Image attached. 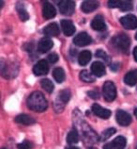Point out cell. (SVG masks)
Masks as SVG:
<instances>
[{
    "instance_id": "6da1fadb",
    "label": "cell",
    "mask_w": 137,
    "mask_h": 149,
    "mask_svg": "<svg viewBox=\"0 0 137 149\" xmlns=\"http://www.w3.org/2000/svg\"><path fill=\"white\" fill-rule=\"evenodd\" d=\"M27 107H28L31 111H37V112H41L44 111L48 107V103L47 100L45 99L44 95H42L41 92H33L29 97L27 98L26 101Z\"/></svg>"
},
{
    "instance_id": "7a4b0ae2",
    "label": "cell",
    "mask_w": 137,
    "mask_h": 149,
    "mask_svg": "<svg viewBox=\"0 0 137 149\" xmlns=\"http://www.w3.org/2000/svg\"><path fill=\"white\" fill-rule=\"evenodd\" d=\"M112 44L115 47L124 54L129 52V48L131 46V40L126 34H117L112 39Z\"/></svg>"
},
{
    "instance_id": "3957f363",
    "label": "cell",
    "mask_w": 137,
    "mask_h": 149,
    "mask_svg": "<svg viewBox=\"0 0 137 149\" xmlns=\"http://www.w3.org/2000/svg\"><path fill=\"white\" fill-rule=\"evenodd\" d=\"M103 93L104 99L108 102H112L116 99V88L115 84L112 81H106L103 84Z\"/></svg>"
},
{
    "instance_id": "277c9868",
    "label": "cell",
    "mask_w": 137,
    "mask_h": 149,
    "mask_svg": "<svg viewBox=\"0 0 137 149\" xmlns=\"http://www.w3.org/2000/svg\"><path fill=\"white\" fill-rule=\"evenodd\" d=\"M58 8H59V11L62 14L70 16L74 13L75 2L70 1V0H63V1H60L58 3Z\"/></svg>"
},
{
    "instance_id": "5b68a950",
    "label": "cell",
    "mask_w": 137,
    "mask_h": 149,
    "mask_svg": "<svg viewBox=\"0 0 137 149\" xmlns=\"http://www.w3.org/2000/svg\"><path fill=\"white\" fill-rule=\"evenodd\" d=\"M127 141L123 136H118L112 142L104 144L103 149H124L126 146Z\"/></svg>"
},
{
    "instance_id": "8992f818",
    "label": "cell",
    "mask_w": 137,
    "mask_h": 149,
    "mask_svg": "<svg viewBox=\"0 0 137 149\" xmlns=\"http://www.w3.org/2000/svg\"><path fill=\"white\" fill-rule=\"evenodd\" d=\"M120 23L127 29H135L137 27V18L132 14H127L121 17Z\"/></svg>"
},
{
    "instance_id": "52a82bcc",
    "label": "cell",
    "mask_w": 137,
    "mask_h": 149,
    "mask_svg": "<svg viewBox=\"0 0 137 149\" xmlns=\"http://www.w3.org/2000/svg\"><path fill=\"white\" fill-rule=\"evenodd\" d=\"M74 45L77 46H85L92 42V38L87 32H81L73 39Z\"/></svg>"
},
{
    "instance_id": "ba28073f",
    "label": "cell",
    "mask_w": 137,
    "mask_h": 149,
    "mask_svg": "<svg viewBox=\"0 0 137 149\" xmlns=\"http://www.w3.org/2000/svg\"><path fill=\"white\" fill-rule=\"evenodd\" d=\"M116 122L122 127H127L131 123V117L128 112L118 109L116 113Z\"/></svg>"
},
{
    "instance_id": "9c48e42d",
    "label": "cell",
    "mask_w": 137,
    "mask_h": 149,
    "mask_svg": "<svg viewBox=\"0 0 137 149\" xmlns=\"http://www.w3.org/2000/svg\"><path fill=\"white\" fill-rule=\"evenodd\" d=\"M33 72L36 76H44L49 72V65L45 60H41L34 66Z\"/></svg>"
},
{
    "instance_id": "30bf717a",
    "label": "cell",
    "mask_w": 137,
    "mask_h": 149,
    "mask_svg": "<svg viewBox=\"0 0 137 149\" xmlns=\"http://www.w3.org/2000/svg\"><path fill=\"white\" fill-rule=\"evenodd\" d=\"M92 112L95 115L99 116V117H101V118H103V119H108L112 114L111 111H109V109H107L103 108L99 104H94L92 106Z\"/></svg>"
},
{
    "instance_id": "8fae6325",
    "label": "cell",
    "mask_w": 137,
    "mask_h": 149,
    "mask_svg": "<svg viewBox=\"0 0 137 149\" xmlns=\"http://www.w3.org/2000/svg\"><path fill=\"white\" fill-rule=\"evenodd\" d=\"M53 45H54V42L50 38L48 37L42 38L38 44V50H39V52H41V53H46V52H48L50 49H52Z\"/></svg>"
},
{
    "instance_id": "7c38bea8",
    "label": "cell",
    "mask_w": 137,
    "mask_h": 149,
    "mask_svg": "<svg viewBox=\"0 0 137 149\" xmlns=\"http://www.w3.org/2000/svg\"><path fill=\"white\" fill-rule=\"evenodd\" d=\"M99 2L98 1H94V0H87V1H84L81 5V10L83 13H92V11L96 10L98 8H99Z\"/></svg>"
},
{
    "instance_id": "4fadbf2b",
    "label": "cell",
    "mask_w": 137,
    "mask_h": 149,
    "mask_svg": "<svg viewBox=\"0 0 137 149\" xmlns=\"http://www.w3.org/2000/svg\"><path fill=\"white\" fill-rule=\"evenodd\" d=\"M91 27L94 30L97 31H104L106 29V25H105L104 18L101 15H97L92 20Z\"/></svg>"
},
{
    "instance_id": "5bb4252c",
    "label": "cell",
    "mask_w": 137,
    "mask_h": 149,
    "mask_svg": "<svg viewBox=\"0 0 137 149\" xmlns=\"http://www.w3.org/2000/svg\"><path fill=\"white\" fill-rule=\"evenodd\" d=\"M42 14L45 19H52L56 16V10L54 7L49 2H44L43 8H42Z\"/></svg>"
},
{
    "instance_id": "9a60e30c",
    "label": "cell",
    "mask_w": 137,
    "mask_h": 149,
    "mask_svg": "<svg viewBox=\"0 0 137 149\" xmlns=\"http://www.w3.org/2000/svg\"><path fill=\"white\" fill-rule=\"evenodd\" d=\"M61 27L63 30V33L66 36H72L75 32V26H74L73 23L70 20H62L61 21Z\"/></svg>"
},
{
    "instance_id": "2e32d148",
    "label": "cell",
    "mask_w": 137,
    "mask_h": 149,
    "mask_svg": "<svg viewBox=\"0 0 137 149\" xmlns=\"http://www.w3.org/2000/svg\"><path fill=\"white\" fill-rule=\"evenodd\" d=\"M43 32L48 37H56L57 35H59V26L56 23H51V24L45 26Z\"/></svg>"
},
{
    "instance_id": "e0dca14e",
    "label": "cell",
    "mask_w": 137,
    "mask_h": 149,
    "mask_svg": "<svg viewBox=\"0 0 137 149\" xmlns=\"http://www.w3.org/2000/svg\"><path fill=\"white\" fill-rule=\"evenodd\" d=\"M91 72L95 77H103L105 74V66L103 62L95 61L91 65Z\"/></svg>"
},
{
    "instance_id": "ac0fdd59",
    "label": "cell",
    "mask_w": 137,
    "mask_h": 149,
    "mask_svg": "<svg viewBox=\"0 0 137 149\" xmlns=\"http://www.w3.org/2000/svg\"><path fill=\"white\" fill-rule=\"evenodd\" d=\"M124 82L129 86H134L137 83V69L131 70L125 74Z\"/></svg>"
},
{
    "instance_id": "d6986e66",
    "label": "cell",
    "mask_w": 137,
    "mask_h": 149,
    "mask_svg": "<svg viewBox=\"0 0 137 149\" xmlns=\"http://www.w3.org/2000/svg\"><path fill=\"white\" fill-rule=\"evenodd\" d=\"M15 122L18 123V124H21V125H30L36 123V121H35V119L32 118V117L29 116V115L20 114V115L16 116V118H15Z\"/></svg>"
},
{
    "instance_id": "ffe728a7",
    "label": "cell",
    "mask_w": 137,
    "mask_h": 149,
    "mask_svg": "<svg viewBox=\"0 0 137 149\" xmlns=\"http://www.w3.org/2000/svg\"><path fill=\"white\" fill-rule=\"evenodd\" d=\"M91 57H92V55H91L90 51L84 50L79 54V57H78V62H79L80 65L85 66V65H87L89 61H90Z\"/></svg>"
},
{
    "instance_id": "44dd1931",
    "label": "cell",
    "mask_w": 137,
    "mask_h": 149,
    "mask_svg": "<svg viewBox=\"0 0 137 149\" xmlns=\"http://www.w3.org/2000/svg\"><path fill=\"white\" fill-rule=\"evenodd\" d=\"M1 67H6V70H3L2 71V74L4 77H5L6 78H10V76L9 74H11V76L14 77L15 74H17V71H15V65L12 63V62H10V63H8V62H6V65L4 64V62L2 61V65Z\"/></svg>"
},
{
    "instance_id": "7402d4cb",
    "label": "cell",
    "mask_w": 137,
    "mask_h": 149,
    "mask_svg": "<svg viewBox=\"0 0 137 149\" xmlns=\"http://www.w3.org/2000/svg\"><path fill=\"white\" fill-rule=\"evenodd\" d=\"M53 77L56 82H58V83H62V82L65 80V77H66L64 70L60 67L54 68L53 71Z\"/></svg>"
},
{
    "instance_id": "603a6c76",
    "label": "cell",
    "mask_w": 137,
    "mask_h": 149,
    "mask_svg": "<svg viewBox=\"0 0 137 149\" xmlns=\"http://www.w3.org/2000/svg\"><path fill=\"white\" fill-rule=\"evenodd\" d=\"M16 10H17V13L19 14V17H20V19L22 21L25 22V21L28 20L29 15H28V13H27V11L25 9V7H23V4H17Z\"/></svg>"
},
{
    "instance_id": "cb8c5ba5",
    "label": "cell",
    "mask_w": 137,
    "mask_h": 149,
    "mask_svg": "<svg viewBox=\"0 0 137 149\" xmlns=\"http://www.w3.org/2000/svg\"><path fill=\"white\" fill-rule=\"evenodd\" d=\"M67 142L69 144H75L79 142V134L75 129H72L69 132L67 136Z\"/></svg>"
},
{
    "instance_id": "d4e9b609",
    "label": "cell",
    "mask_w": 137,
    "mask_h": 149,
    "mask_svg": "<svg viewBox=\"0 0 137 149\" xmlns=\"http://www.w3.org/2000/svg\"><path fill=\"white\" fill-rule=\"evenodd\" d=\"M80 78L81 80H83L84 82H94L95 80V76L92 74V73H89L87 70H83V71H81L80 73Z\"/></svg>"
},
{
    "instance_id": "484cf974",
    "label": "cell",
    "mask_w": 137,
    "mask_h": 149,
    "mask_svg": "<svg viewBox=\"0 0 137 149\" xmlns=\"http://www.w3.org/2000/svg\"><path fill=\"white\" fill-rule=\"evenodd\" d=\"M70 90H63V91H61L59 93V95H58V99L60 100V102L63 105L67 104L70 98Z\"/></svg>"
},
{
    "instance_id": "4316f807",
    "label": "cell",
    "mask_w": 137,
    "mask_h": 149,
    "mask_svg": "<svg viewBox=\"0 0 137 149\" xmlns=\"http://www.w3.org/2000/svg\"><path fill=\"white\" fill-rule=\"evenodd\" d=\"M41 87L43 88L45 91L47 93H51L53 91H54V84H53V82L49 80L48 78H44V79H41Z\"/></svg>"
},
{
    "instance_id": "83f0119b",
    "label": "cell",
    "mask_w": 137,
    "mask_h": 149,
    "mask_svg": "<svg viewBox=\"0 0 137 149\" xmlns=\"http://www.w3.org/2000/svg\"><path fill=\"white\" fill-rule=\"evenodd\" d=\"M116 133V128L112 127V128H108L106 130H104L103 133H101V135L100 137V142H104V141L108 140L112 135H114Z\"/></svg>"
},
{
    "instance_id": "f1b7e54d",
    "label": "cell",
    "mask_w": 137,
    "mask_h": 149,
    "mask_svg": "<svg viewBox=\"0 0 137 149\" xmlns=\"http://www.w3.org/2000/svg\"><path fill=\"white\" fill-rule=\"evenodd\" d=\"M119 9L123 11H128L132 9V2L131 1H121Z\"/></svg>"
},
{
    "instance_id": "f546056e",
    "label": "cell",
    "mask_w": 137,
    "mask_h": 149,
    "mask_svg": "<svg viewBox=\"0 0 137 149\" xmlns=\"http://www.w3.org/2000/svg\"><path fill=\"white\" fill-rule=\"evenodd\" d=\"M18 149H32V143L28 141H23V143L18 144Z\"/></svg>"
},
{
    "instance_id": "4dcf8cb0",
    "label": "cell",
    "mask_w": 137,
    "mask_h": 149,
    "mask_svg": "<svg viewBox=\"0 0 137 149\" xmlns=\"http://www.w3.org/2000/svg\"><path fill=\"white\" fill-rule=\"evenodd\" d=\"M48 61H49V62H51V63H56V62H57L58 61L57 54H56V53L50 54L48 56Z\"/></svg>"
},
{
    "instance_id": "1f68e13d",
    "label": "cell",
    "mask_w": 137,
    "mask_h": 149,
    "mask_svg": "<svg viewBox=\"0 0 137 149\" xmlns=\"http://www.w3.org/2000/svg\"><path fill=\"white\" fill-rule=\"evenodd\" d=\"M96 57H98V58H103V60H107V55H106V53L104 52L103 50H101V49H99L96 52Z\"/></svg>"
},
{
    "instance_id": "d6a6232c",
    "label": "cell",
    "mask_w": 137,
    "mask_h": 149,
    "mask_svg": "<svg viewBox=\"0 0 137 149\" xmlns=\"http://www.w3.org/2000/svg\"><path fill=\"white\" fill-rule=\"evenodd\" d=\"M121 1H117V0H112V1L108 2V6L110 8H119Z\"/></svg>"
},
{
    "instance_id": "836d02e7",
    "label": "cell",
    "mask_w": 137,
    "mask_h": 149,
    "mask_svg": "<svg viewBox=\"0 0 137 149\" xmlns=\"http://www.w3.org/2000/svg\"><path fill=\"white\" fill-rule=\"evenodd\" d=\"M87 95H89V96H90L91 97V98H93V99H98V98H99V93H98V92H96V91H90V92H88L87 93Z\"/></svg>"
},
{
    "instance_id": "e575fe53",
    "label": "cell",
    "mask_w": 137,
    "mask_h": 149,
    "mask_svg": "<svg viewBox=\"0 0 137 149\" xmlns=\"http://www.w3.org/2000/svg\"><path fill=\"white\" fill-rule=\"evenodd\" d=\"M134 60L137 61V46L134 47Z\"/></svg>"
},
{
    "instance_id": "d590c367",
    "label": "cell",
    "mask_w": 137,
    "mask_h": 149,
    "mask_svg": "<svg viewBox=\"0 0 137 149\" xmlns=\"http://www.w3.org/2000/svg\"><path fill=\"white\" fill-rule=\"evenodd\" d=\"M67 149H79L78 147H74V146H70V147H68Z\"/></svg>"
},
{
    "instance_id": "8d00e7d4",
    "label": "cell",
    "mask_w": 137,
    "mask_h": 149,
    "mask_svg": "<svg viewBox=\"0 0 137 149\" xmlns=\"http://www.w3.org/2000/svg\"><path fill=\"white\" fill-rule=\"evenodd\" d=\"M134 115H135V117L137 118V109H135V111H134Z\"/></svg>"
},
{
    "instance_id": "74e56055",
    "label": "cell",
    "mask_w": 137,
    "mask_h": 149,
    "mask_svg": "<svg viewBox=\"0 0 137 149\" xmlns=\"http://www.w3.org/2000/svg\"><path fill=\"white\" fill-rule=\"evenodd\" d=\"M135 39H136V40H137V33H136V35H135Z\"/></svg>"
},
{
    "instance_id": "f35d334b",
    "label": "cell",
    "mask_w": 137,
    "mask_h": 149,
    "mask_svg": "<svg viewBox=\"0 0 137 149\" xmlns=\"http://www.w3.org/2000/svg\"><path fill=\"white\" fill-rule=\"evenodd\" d=\"M88 149H96V148H93V147H91V148H88Z\"/></svg>"
},
{
    "instance_id": "ab89813d",
    "label": "cell",
    "mask_w": 137,
    "mask_h": 149,
    "mask_svg": "<svg viewBox=\"0 0 137 149\" xmlns=\"http://www.w3.org/2000/svg\"><path fill=\"white\" fill-rule=\"evenodd\" d=\"M2 149H7V148H5V147H3V148H2Z\"/></svg>"
}]
</instances>
